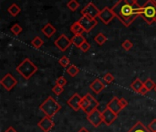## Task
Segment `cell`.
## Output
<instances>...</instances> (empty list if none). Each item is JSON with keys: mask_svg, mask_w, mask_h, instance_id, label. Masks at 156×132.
I'll return each mask as SVG.
<instances>
[{"mask_svg": "<svg viewBox=\"0 0 156 132\" xmlns=\"http://www.w3.org/2000/svg\"><path fill=\"white\" fill-rule=\"evenodd\" d=\"M128 132H151L142 122H137Z\"/></svg>", "mask_w": 156, "mask_h": 132, "instance_id": "19", "label": "cell"}, {"mask_svg": "<svg viewBox=\"0 0 156 132\" xmlns=\"http://www.w3.org/2000/svg\"><path fill=\"white\" fill-rule=\"evenodd\" d=\"M154 90H155V91H156V86H155V89H154Z\"/></svg>", "mask_w": 156, "mask_h": 132, "instance_id": "40", "label": "cell"}, {"mask_svg": "<svg viewBox=\"0 0 156 132\" xmlns=\"http://www.w3.org/2000/svg\"><path fill=\"white\" fill-rule=\"evenodd\" d=\"M63 91H64L63 86H60V85H54L53 88H52V92H53L55 95H57V96L61 95V94L63 93Z\"/></svg>", "mask_w": 156, "mask_h": 132, "instance_id": "29", "label": "cell"}, {"mask_svg": "<svg viewBox=\"0 0 156 132\" xmlns=\"http://www.w3.org/2000/svg\"><path fill=\"white\" fill-rule=\"evenodd\" d=\"M148 130L151 132H156V119L148 125Z\"/></svg>", "mask_w": 156, "mask_h": 132, "instance_id": "34", "label": "cell"}, {"mask_svg": "<svg viewBox=\"0 0 156 132\" xmlns=\"http://www.w3.org/2000/svg\"><path fill=\"white\" fill-rule=\"evenodd\" d=\"M86 41V39L85 37H83L82 35H74L72 38H71V42L73 45H75L77 48L80 49V47Z\"/></svg>", "mask_w": 156, "mask_h": 132, "instance_id": "17", "label": "cell"}, {"mask_svg": "<svg viewBox=\"0 0 156 132\" xmlns=\"http://www.w3.org/2000/svg\"><path fill=\"white\" fill-rule=\"evenodd\" d=\"M5 132H17L13 127H9L6 130H5Z\"/></svg>", "mask_w": 156, "mask_h": 132, "instance_id": "37", "label": "cell"}, {"mask_svg": "<svg viewBox=\"0 0 156 132\" xmlns=\"http://www.w3.org/2000/svg\"><path fill=\"white\" fill-rule=\"evenodd\" d=\"M67 73L69 74V76H71V77H75V76H77V75H78V74L80 73V69H79L76 65L71 64V65H69V66L68 67V69H67Z\"/></svg>", "mask_w": 156, "mask_h": 132, "instance_id": "22", "label": "cell"}, {"mask_svg": "<svg viewBox=\"0 0 156 132\" xmlns=\"http://www.w3.org/2000/svg\"><path fill=\"white\" fill-rule=\"evenodd\" d=\"M56 85L64 87V86L67 85V79H66L64 76H59V77L56 80Z\"/></svg>", "mask_w": 156, "mask_h": 132, "instance_id": "31", "label": "cell"}, {"mask_svg": "<svg viewBox=\"0 0 156 132\" xmlns=\"http://www.w3.org/2000/svg\"><path fill=\"white\" fill-rule=\"evenodd\" d=\"M87 119L94 128H99L103 122L102 112H101L98 108H96L92 112L87 115Z\"/></svg>", "mask_w": 156, "mask_h": 132, "instance_id": "5", "label": "cell"}, {"mask_svg": "<svg viewBox=\"0 0 156 132\" xmlns=\"http://www.w3.org/2000/svg\"><path fill=\"white\" fill-rule=\"evenodd\" d=\"M143 87H144V82H142V80H140L139 78L135 79L132 83V85H131V88L135 93H139V94H140V92H141V90H142Z\"/></svg>", "mask_w": 156, "mask_h": 132, "instance_id": "18", "label": "cell"}, {"mask_svg": "<svg viewBox=\"0 0 156 132\" xmlns=\"http://www.w3.org/2000/svg\"><path fill=\"white\" fill-rule=\"evenodd\" d=\"M108 108H110L111 110H112L114 113H116L117 115H119V113L123 109L121 106V103H120V98H117L116 96H114L108 104H107V107Z\"/></svg>", "mask_w": 156, "mask_h": 132, "instance_id": "14", "label": "cell"}, {"mask_svg": "<svg viewBox=\"0 0 156 132\" xmlns=\"http://www.w3.org/2000/svg\"><path fill=\"white\" fill-rule=\"evenodd\" d=\"M78 132H90V131H89L86 128H81V129H80V130Z\"/></svg>", "mask_w": 156, "mask_h": 132, "instance_id": "38", "label": "cell"}, {"mask_svg": "<svg viewBox=\"0 0 156 132\" xmlns=\"http://www.w3.org/2000/svg\"><path fill=\"white\" fill-rule=\"evenodd\" d=\"M148 92H149V91H148V90H147V89H146V88L144 87H144L142 88V90H141L140 94H141V95H146V94H147Z\"/></svg>", "mask_w": 156, "mask_h": 132, "instance_id": "36", "label": "cell"}, {"mask_svg": "<svg viewBox=\"0 0 156 132\" xmlns=\"http://www.w3.org/2000/svg\"><path fill=\"white\" fill-rule=\"evenodd\" d=\"M67 6L70 11H76L80 7V3L77 0H69L67 4Z\"/></svg>", "mask_w": 156, "mask_h": 132, "instance_id": "24", "label": "cell"}, {"mask_svg": "<svg viewBox=\"0 0 156 132\" xmlns=\"http://www.w3.org/2000/svg\"><path fill=\"white\" fill-rule=\"evenodd\" d=\"M58 63L62 66V67H67L70 64V60L67 57V56H62L59 60H58Z\"/></svg>", "mask_w": 156, "mask_h": 132, "instance_id": "28", "label": "cell"}, {"mask_svg": "<svg viewBox=\"0 0 156 132\" xmlns=\"http://www.w3.org/2000/svg\"><path fill=\"white\" fill-rule=\"evenodd\" d=\"M38 128L44 132H49L54 127V122L51 118L45 116L38 123H37Z\"/></svg>", "mask_w": 156, "mask_h": 132, "instance_id": "13", "label": "cell"}, {"mask_svg": "<svg viewBox=\"0 0 156 132\" xmlns=\"http://www.w3.org/2000/svg\"><path fill=\"white\" fill-rule=\"evenodd\" d=\"M78 22L80 23V25L83 28L84 31L85 32H90L95 26H97L98 24V21L97 19H93V18H90L89 17H86V16H82L79 20Z\"/></svg>", "mask_w": 156, "mask_h": 132, "instance_id": "8", "label": "cell"}, {"mask_svg": "<svg viewBox=\"0 0 156 132\" xmlns=\"http://www.w3.org/2000/svg\"><path fill=\"white\" fill-rule=\"evenodd\" d=\"M103 80L107 83V84H112L114 81V77L112 74L107 73L104 76H103Z\"/></svg>", "mask_w": 156, "mask_h": 132, "instance_id": "32", "label": "cell"}, {"mask_svg": "<svg viewBox=\"0 0 156 132\" xmlns=\"http://www.w3.org/2000/svg\"><path fill=\"white\" fill-rule=\"evenodd\" d=\"M90 88L92 90L93 93H95L96 95H98V94H100L105 88V85L102 83L101 80H100L99 78H96L93 82L90 83Z\"/></svg>", "mask_w": 156, "mask_h": 132, "instance_id": "15", "label": "cell"}, {"mask_svg": "<svg viewBox=\"0 0 156 132\" xmlns=\"http://www.w3.org/2000/svg\"><path fill=\"white\" fill-rule=\"evenodd\" d=\"M115 17H117L125 27H129L143 12L137 0H119L112 7Z\"/></svg>", "mask_w": 156, "mask_h": 132, "instance_id": "1", "label": "cell"}, {"mask_svg": "<svg viewBox=\"0 0 156 132\" xmlns=\"http://www.w3.org/2000/svg\"><path fill=\"white\" fill-rule=\"evenodd\" d=\"M70 30H71V32L74 35H82V33L85 32L84 29H83V28L80 25V23L78 21L75 22V23H73L70 26Z\"/></svg>", "mask_w": 156, "mask_h": 132, "instance_id": "20", "label": "cell"}, {"mask_svg": "<svg viewBox=\"0 0 156 132\" xmlns=\"http://www.w3.org/2000/svg\"><path fill=\"white\" fill-rule=\"evenodd\" d=\"M102 118H103V123H105L107 126H110L117 119L118 115L114 113L112 110H111L110 108L106 107L102 111Z\"/></svg>", "mask_w": 156, "mask_h": 132, "instance_id": "12", "label": "cell"}, {"mask_svg": "<svg viewBox=\"0 0 156 132\" xmlns=\"http://www.w3.org/2000/svg\"><path fill=\"white\" fill-rule=\"evenodd\" d=\"M141 17L146 21L148 25L156 22V5L153 0H148L143 6V12Z\"/></svg>", "mask_w": 156, "mask_h": 132, "instance_id": "4", "label": "cell"}, {"mask_svg": "<svg viewBox=\"0 0 156 132\" xmlns=\"http://www.w3.org/2000/svg\"><path fill=\"white\" fill-rule=\"evenodd\" d=\"M42 33L47 37V38H51L57 31L54 26H52L50 23H47L41 29Z\"/></svg>", "mask_w": 156, "mask_h": 132, "instance_id": "16", "label": "cell"}, {"mask_svg": "<svg viewBox=\"0 0 156 132\" xmlns=\"http://www.w3.org/2000/svg\"><path fill=\"white\" fill-rule=\"evenodd\" d=\"M100 12H101V10H99V8L93 3L90 2L88 5H86L85 7L81 10V15L89 17L93 19H96V17H99Z\"/></svg>", "mask_w": 156, "mask_h": 132, "instance_id": "6", "label": "cell"}, {"mask_svg": "<svg viewBox=\"0 0 156 132\" xmlns=\"http://www.w3.org/2000/svg\"><path fill=\"white\" fill-rule=\"evenodd\" d=\"M39 109L45 114V116L52 119L61 109V105L58 104L52 96H48L39 106Z\"/></svg>", "mask_w": 156, "mask_h": 132, "instance_id": "2", "label": "cell"}, {"mask_svg": "<svg viewBox=\"0 0 156 132\" xmlns=\"http://www.w3.org/2000/svg\"><path fill=\"white\" fill-rule=\"evenodd\" d=\"M90 47H91V46H90V44L86 40V41H85V42L80 46V51H83V52H87V51L90 49Z\"/></svg>", "mask_w": 156, "mask_h": 132, "instance_id": "33", "label": "cell"}, {"mask_svg": "<svg viewBox=\"0 0 156 132\" xmlns=\"http://www.w3.org/2000/svg\"><path fill=\"white\" fill-rule=\"evenodd\" d=\"M120 103H121V106H122V108L126 107L128 106V104H129L128 101H127L125 98H123V97H122V98H120Z\"/></svg>", "mask_w": 156, "mask_h": 132, "instance_id": "35", "label": "cell"}, {"mask_svg": "<svg viewBox=\"0 0 156 132\" xmlns=\"http://www.w3.org/2000/svg\"><path fill=\"white\" fill-rule=\"evenodd\" d=\"M0 85L7 91L10 92L16 85H17V81L16 79L11 74H6L0 81Z\"/></svg>", "mask_w": 156, "mask_h": 132, "instance_id": "7", "label": "cell"}, {"mask_svg": "<svg viewBox=\"0 0 156 132\" xmlns=\"http://www.w3.org/2000/svg\"><path fill=\"white\" fill-rule=\"evenodd\" d=\"M44 44V41L39 38V37H35L32 40H31V45L36 48V49H39L41 48V46Z\"/></svg>", "mask_w": 156, "mask_h": 132, "instance_id": "26", "label": "cell"}, {"mask_svg": "<svg viewBox=\"0 0 156 132\" xmlns=\"http://www.w3.org/2000/svg\"><path fill=\"white\" fill-rule=\"evenodd\" d=\"M94 40L99 45H103L107 41V37L103 33H98L96 37L94 38Z\"/></svg>", "mask_w": 156, "mask_h": 132, "instance_id": "23", "label": "cell"}, {"mask_svg": "<svg viewBox=\"0 0 156 132\" xmlns=\"http://www.w3.org/2000/svg\"><path fill=\"white\" fill-rule=\"evenodd\" d=\"M153 2H154V3L156 5V0H153Z\"/></svg>", "mask_w": 156, "mask_h": 132, "instance_id": "39", "label": "cell"}, {"mask_svg": "<svg viewBox=\"0 0 156 132\" xmlns=\"http://www.w3.org/2000/svg\"><path fill=\"white\" fill-rule=\"evenodd\" d=\"M122 48H123L125 51H130V50L133 48V42H132L131 40H124V41L122 42Z\"/></svg>", "mask_w": 156, "mask_h": 132, "instance_id": "30", "label": "cell"}, {"mask_svg": "<svg viewBox=\"0 0 156 132\" xmlns=\"http://www.w3.org/2000/svg\"><path fill=\"white\" fill-rule=\"evenodd\" d=\"M7 11L8 13L12 16V17H16L20 11H21V8L19 7V6H17L16 4H12L8 8H7Z\"/></svg>", "mask_w": 156, "mask_h": 132, "instance_id": "21", "label": "cell"}, {"mask_svg": "<svg viewBox=\"0 0 156 132\" xmlns=\"http://www.w3.org/2000/svg\"><path fill=\"white\" fill-rule=\"evenodd\" d=\"M114 17H115V15L112 9L108 6H105L102 10H101L100 15H99V18L106 25L109 24Z\"/></svg>", "mask_w": 156, "mask_h": 132, "instance_id": "10", "label": "cell"}, {"mask_svg": "<svg viewBox=\"0 0 156 132\" xmlns=\"http://www.w3.org/2000/svg\"><path fill=\"white\" fill-rule=\"evenodd\" d=\"M144 87L150 92V91H152L153 89H155L156 84H154V82L151 78H148V79H146L145 82H144Z\"/></svg>", "mask_w": 156, "mask_h": 132, "instance_id": "25", "label": "cell"}, {"mask_svg": "<svg viewBox=\"0 0 156 132\" xmlns=\"http://www.w3.org/2000/svg\"><path fill=\"white\" fill-rule=\"evenodd\" d=\"M16 71L23 78L28 80L37 72V67L27 58L16 67Z\"/></svg>", "mask_w": 156, "mask_h": 132, "instance_id": "3", "label": "cell"}, {"mask_svg": "<svg viewBox=\"0 0 156 132\" xmlns=\"http://www.w3.org/2000/svg\"><path fill=\"white\" fill-rule=\"evenodd\" d=\"M54 44L56 45V47L60 50L61 51H65L67 49H69L70 47V45L72 44L71 40H69L65 34H61L55 41Z\"/></svg>", "mask_w": 156, "mask_h": 132, "instance_id": "9", "label": "cell"}, {"mask_svg": "<svg viewBox=\"0 0 156 132\" xmlns=\"http://www.w3.org/2000/svg\"><path fill=\"white\" fill-rule=\"evenodd\" d=\"M10 30H11V32L13 33V34H15V35H19L21 32H22V28L20 27V25L19 24H15V25H13L12 27H11V28H10Z\"/></svg>", "mask_w": 156, "mask_h": 132, "instance_id": "27", "label": "cell"}, {"mask_svg": "<svg viewBox=\"0 0 156 132\" xmlns=\"http://www.w3.org/2000/svg\"><path fill=\"white\" fill-rule=\"evenodd\" d=\"M81 101H82V97L78 94L75 93L73 94V96L67 101V104L69 105V107L73 109L74 111H79L81 109Z\"/></svg>", "mask_w": 156, "mask_h": 132, "instance_id": "11", "label": "cell"}]
</instances>
